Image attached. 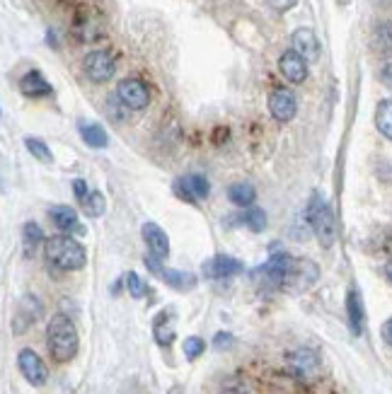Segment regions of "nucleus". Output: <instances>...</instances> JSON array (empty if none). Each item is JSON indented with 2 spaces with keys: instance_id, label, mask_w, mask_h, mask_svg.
Segmentation results:
<instances>
[{
  "instance_id": "bb28decb",
  "label": "nucleus",
  "mask_w": 392,
  "mask_h": 394,
  "mask_svg": "<svg viewBox=\"0 0 392 394\" xmlns=\"http://www.w3.org/2000/svg\"><path fill=\"white\" fill-rule=\"evenodd\" d=\"M83 211H85V216H88V218H100V216H105V211H107L105 196H102L100 191H90V196L83 201Z\"/></svg>"
},
{
  "instance_id": "a211bd4d",
  "label": "nucleus",
  "mask_w": 392,
  "mask_h": 394,
  "mask_svg": "<svg viewBox=\"0 0 392 394\" xmlns=\"http://www.w3.org/2000/svg\"><path fill=\"white\" fill-rule=\"evenodd\" d=\"M49 218L54 220V225L61 230V233H80V220L78 213L73 211L71 206H51Z\"/></svg>"
},
{
  "instance_id": "ea45409f",
  "label": "nucleus",
  "mask_w": 392,
  "mask_h": 394,
  "mask_svg": "<svg viewBox=\"0 0 392 394\" xmlns=\"http://www.w3.org/2000/svg\"><path fill=\"white\" fill-rule=\"evenodd\" d=\"M167 394H182V387H180V385L170 387V392H167Z\"/></svg>"
},
{
  "instance_id": "dca6fc26",
  "label": "nucleus",
  "mask_w": 392,
  "mask_h": 394,
  "mask_svg": "<svg viewBox=\"0 0 392 394\" xmlns=\"http://www.w3.org/2000/svg\"><path fill=\"white\" fill-rule=\"evenodd\" d=\"M39 315H42V305H39V300L34 298V295H27V298H22V303H20V307H17V312L13 317V329L17 334H22L30 324L39 320Z\"/></svg>"
},
{
  "instance_id": "4468645a",
  "label": "nucleus",
  "mask_w": 392,
  "mask_h": 394,
  "mask_svg": "<svg viewBox=\"0 0 392 394\" xmlns=\"http://www.w3.org/2000/svg\"><path fill=\"white\" fill-rule=\"evenodd\" d=\"M279 71L288 80V83L301 85V83H305V78H308V61H305L301 54H296V51L291 49V51H286V54L279 59Z\"/></svg>"
},
{
  "instance_id": "f8f14e48",
  "label": "nucleus",
  "mask_w": 392,
  "mask_h": 394,
  "mask_svg": "<svg viewBox=\"0 0 392 394\" xmlns=\"http://www.w3.org/2000/svg\"><path fill=\"white\" fill-rule=\"evenodd\" d=\"M296 112H298V100L291 90L279 88L269 95V114H272L279 124H288V121H293Z\"/></svg>"
},
{
  "instance_id": "7c9ffc66",
  "label": "nucleus",
  "mask_w": 392,
  "mask_h": 394,
  "mask_svg": "<svg viewBox=\"0 0 392 394\" xmlns=\"http://www.w3.org/2000/svg\"><path fill=\"white\" fill-rule=\"evenodd\" d=\"M22 240H25L27 247H37L39 242H44V230L39 228L37 223H25V228H22Z\"/></svg>"
},
{
  "instance_id": "2f4dec72",
  "label": "nucleus",
  "mask_w": 392,
  "mask_h": 394,
  "mask_svg": "<svg viewBox=\"0 0 392 394\" xmlns=\"http://www.w3.org/2000/svg\"><path fill=\"white\" fill-rule=\"evenodd\" d=\"M126 114H129V109H126L124 104L119 102V97H117V100L107 102V117H112L114 121H119V124H121V121L126 119Z\"/></svg>"
},
{
  "instance_id": "9b49d317",
  "label": "nucleus",
  "mask_w": 392,
  "mask_h": 394,
  "mask_svg": "<svg viewBox=\"0 0 392 394\" xmlns=\"http://www.w3.org/2000/svg\"><path fill=\"white\" fill-rule=\"evenodd\" d=\"M242 262H238L235 257H228V254H216V257L206 259L204 266H201V274L211 281H221V278H233L242 274Z\"/></svg>"
},
{
  "instance_id": "39448f33",
  "label": "nucleus",
  "mask_w": 392,
  "mask_h": 394,
  "mask_svg": "<svg viewBox=\"0 0 392 394\" xmlns=\"http://www.w3.org/2000/svg\"><path fill=\"white\" fill-rule=\"evenodd\" d=\"M83 71L92 80V83L102 85L107 80H112L114 71H117V63L109 51H90L83 59Z\"/></svg>"
},
{
  "instance_id": "2eb2a0df",
  "label": "nucleus",
  "mask_w": 392,
  "mask_h": 394,
  "mask_svg": "<svg viewBox=\"0 0 392 394\" xmlns=\"http://www.w3.org/2000/svg\"><path fill=\"white\" fill-rule=\"evenodd\" d=\"M291 46L296 54H301L305 61H317L320 59V42H317V34L310 27H298L291 37Z\"/></svg>"
},
{
  "instance_id": "b1692460",
  "label": "nucleus",
  "mask_w": 392,
  "mask_h": 394,
  "mask_svg": "<svg viewBox=\"0 0 392 394\" xmlns=\"http://www.w3.org/2000/svg\"><path fill=\"white\" fill-rule=\"evenodd\" d=\"M376 129L383 138L392 141V100H380L376 107Z\"/></svg>"
},
{
  "instance_id": "a878e982",
  "label": "nucleus",
  "mask_w": 392,
  "mask_h": 394,
  "mask_svg": "<svg viewBox=\"0 0 392 394\" xmlns=\"http://www.w3.org/2000/svg\"><path fill=\"white\" fill-rule=\"evenodd\" d=\"M240 220L252 230V233H262V230L267 228V213H264L262 208H257V206L245 208V211H242V216H240Z\"/></svg>"
},
{
  "instance_id": "4be33fe9",
  "label": "nucleus",
  "mask_w": 392,
  "mask_h": 394,
  "mask_svg": "<svg viewBox=\"0 0 392 394\" xmlns=\"http://www.w3.org/2000/svg\"><path fill=\"white\" fill-rule=\"evenodd\" d=\"M228 199H230V204L240 206L242 211H245V208L255 206V201H257V189L252 187L250 182H235L233 187L228 189Z\"/></svg>"
},
{
  "instance_id": "7ed1b4c3",
  "label": "nucleus",
  "mask_w": 392,
  "mask_h": 394,
  "mask_svg": "<svg viewBox=\"0 0 392 394\" xmlns=\"http://www.w3.org/2000/svg\"><path fill=\"white\" fill-rule=\"evenodd\" d=\"M305 218H308L310 230L315 233V237L320 240L322 247H332L334 240H337V220H334L332 206L327 204L322 196H313L308 204V211H305Z\"/></svg>"
},
{
  "instance_id": "6e6552de",
  "label": "nucleus",
  "mask_w": 392,
  "mask_h": 394,
  "mask_svg": "<svg viewBox=\"0 0 392 394\" xmlns=\"http://www.w3.org/2000/svg\"><path fill=\"white\" fill-rule=\"evenodd\" d=\"M320 353L313 349H296L288 353V370L301 380L315 378L320 373Z\"/></svg>"
},
{
  "instance_id": "c9c22d12",
  "label": "nucleus",
  "mask_w": 392,
  "mask_h": 394,
  "mask_svg": "<svg viewBox=\"0 0 392 394\" xmlns=\"http://www.w3.org/2000/svg\"><path fill=\"white\" fill-rule=\"evenodd\" d=\"M233 334H216V339H213V346H216V349H230V346H233Z\"/></svg>"
},
{
  "instance_id": "58836bf2",
  "label": "nucleus",
  "mask_w": 392,
  "mask_h": 394,
  "mask_svg": "<svg viewBox=\"0 0 392 394\" xmlns=\"http://www.w3.org/2000/svg\"><path fill=\"white\" fill-rule=\"evenodd\" d=\"M385 278H388V281L392 283V259L388 264H385Z\"/></svg>"
},
{
  "instance_id": "6ab92c4d",
  "label": "nucleus",
  "mask_w": 392,
  "mask_h": 394,
  "mask_svg": "<svg viewBox=\"0 0 392 394\" xmlns=\"http://www.w3.org/2000/svg\"><path fill=\"white\" fill-rule=\"evenodd\" d=\"M153 336L160 346H170L172 339H175V315L172 312L163 310L158 317L153 320Z\"/></svg>"
},
{
  "instance_id": "ddd939ff",
  "label": "nucleus",
  "mask_w": 392,
  "mask_h": 394,
  "mask_svg": "<svg viewBox=\"0 0 392 394\" xmlns=\"http://www.w3.org/2000/svg\"><path fill=\"white\" fill-rule=\"evenodd\" d=\"M141 235H143V242L148 245V252H151V257L160 259V262H163V259H167V254H170V237L165 235V230L160 228L158 223H153V220L143 223Z\"/></svg>"
},
{
  "instance_id": "f257e3e1",
  "label": "nucleus",
  "mask_w": 392,
  "mask_h": 394,
  "mask_svg": "<svg viewBox=\"0 0 392 394\" xmlns=\"http://www.w3.org/2000/svg\"><path fill=\"white\" fill-rule=\"evenodd\" d=\"M46 346L56 363H68L78 356L80 336L76 324L68 320L66 315H54L46 327Z\"/></svg>"
},
{
  "instance_id": "20e7f679",
  "label": "nucleus",
  "mask_w": 392,
  "mask_h": 394,
  "mask_svg": "<svg viewBox=\"0 0 392 394\" xmlns=\"http://www.w3.org/2000/svg\"><path fill=\"white\" fill-rule=\"evenodd\" d=\"M117 97L126 109H134V112H141V109H146L151 104V90L138 78L121 80L117 88Z\"/></svg>"
},
{
  "instance_id": "393cba45",
  "label": "nucleus",
  "mask_w": 392,
  "mask_h": 394,
  "mask_svg": "<svg viewBox=\"0 0 392 394\" xmlns=\"http://www.w3.org/2000/svg\"><path fill=\"white\" fill-rule=\"evenodd\" d=\"M373 49L380 56L392 54V22H380L376 27V32H373Z\"/></svg>"
},
{
  "instance_id": "cd10ccee",
  "label": "nucleus",
  "mask_w": 392,
  "mask_h": 394,
  "mask_svg": "<svg viewBox=\"0 0 392 394\" xmlns=\"http://www.w3.org/2000/svg\"><path fill=\"white\" fill-rule=\"evenodd\" d=\"M25 146H27V150H30L32 158H37L39 162H46V165H51V162H54V155H51L49 146H46L42 138L27 136V138H25Z\"/></svg>"
},
{
  "instance_id": "f03ea898",
  "label": "nucleus",
  "mask_w": 392,
  "mask_h": 394,
  "mask_svg": "<svg viewBox=\"0 0 392 394\" xmlns=\"http://www.w3.org/2000/svg\"><path fill=\"white\" fill-rule=\"evenodd\" d=\"M46 259L61 271H80L88 264V254L85 247L71 235H56L46 240Z\"/></svg>"
},
{
  "instance_id": "9d476101",
  "label": "nucleus",
  "mask_w": 392,
  "mask_h": 394,
  "mask_svg": "<svg viewBox=\"0 0 392 394\" xmlns=\"http://www.w3.org/2000/svg\"><path fill=\"white\" fill-rule=\"evenodd\" d=\"M317 278H320V269H317L315 262H310V259H296L284 286L291 288V291H308V288H313L317 283Z\"/></svg>"
},
{
  "instance_id": "72a5a7b5",
  "label": "nucleus",
  "mask_w": 392,
  "mask_h": 394,
  "mask_svg": "<svg viewBox=\"0 0 392 394\" xmlns=\"http://www.w3.org/2000/svg\"><path fill=\"white\" fill-rule=\"evenodd\" d=\"M73 191H76V196L80 201H85L90 196V187L85 179H73Z\"/></svg>"
},
{
  "instance_id": "4c0bfd02",
  "label": "nucleus",
  "mask_w": 392,
  "mask_h": 394,
  "mask_svg": "<svg viewBox=\"0 0 392 394\" xmlns=\"http://www.w3.org/2000/svg\"><path fill=\"white\" fill-rule=\"evenodd\" d=\"M380 80H383V83L392 90V63L383 66V71H380Z\"/></svg>"
},
{
  "instance_id": "f704fd0d",
  "label": "nucleus",
  "mask_w": 392,
  "mask_h": 394,
  "mask_svg": "<svg viewBox=\"0 0 392 394\" xmlns=\"http://www.w3.org/2000/svg\"><path fill=\"white\" fill-rule=\"evenodd\" d=\"M267 3H269V8L276 10V13H286V10L296 8L298 0H267Z\"/></svg>"
},
{
  "instance_id": "aec40b11",
  "label": "nucleus",
  "mask_w": 392,
  "mask_h": 394,
  "mask_svg": "<svg viewBox=\"0 0 392 394\" xmlns=\"http://www.w3.org/2000/svg\"><path fill=\"white\" fill-rule=\"evenodd\" d=\"M347 317H349L351 334L359 336L363 332V303L356 288H349V293H347Z\"/></svg>"
},
{
  "instance_id": "412c9836",
  "label": "nucleus",
  "mask_w": 392,
  "mask_h": 394,
  "mask_svg": "<svg viewBox=\"0 0 392 394\" xmlns=\"http://www.w3.org/2000/svg\"><path fill=\"white\" fill-rule=\"evenodd\" d=\"M78 129H80V138L85 141V146H90L95 150H102V148L109 146V136H107V131L102 129L100 124H88V121H80Z\"/></svg>"
},
{
  "instance_id": "423d86ee",
  "label": "nucleus",
  "mask_w": 392,
  "mask_h": 394,
  "mask_svg": "<svg viewBox=\"0 0 392 394\" xmlns=\"http://www.w3.org/2000/svg\"><path fill=\"white\" fill-rule=\"evenodd\" d=\"M293 262H296V259L288 252H274L272 257L267 259V264L257 269V276H262L264 283H269V286H284L288 274H291V269H293Z\"/></svg>"
},
{
  "instance_id": "473e14b6",
  "label": "nucleus",
  "mask_w": 392,
  "mask_h": 394,
  "mask_svg": "<svg viewBox=\"0 0 392 394\" xmlns=\"http://www.w3.org/2000/svg\"><path fill=\"white\" fill-rule=\"evenodd\" d=\"M221 394H247V390L238 378H228V380H223Z\"/></svg>"
},
{
  "instance_id": "c756f323",
  "label": "nucleus",
  "mask_w": 392,
  "mask_h": 394,
  "mask_svg": "<svg viewBox=\"0 0 392 394\" xmlns=\"http://www.w3.org/2000/svg\"><path fill=\"white\" fill-rule=\"evenodd\" d=\"M126 291H129V295L131 298H136V300H141L143 295H146V283H143V278L138 276V274H134V271H129V274H126Z\"/></svg>"
},
{
  "instance_id": "1a4fd4ad",
  "label": "nucleus",
  "mask_w": 392,
  "mask_h": 394,
  "mask_svg": "<svg viewBox=\"0 0 392 394\" xmlns=\"http://www.w3.org/2000/svg\"><path fill=\"white\" fill-rule=\"evenodd\" d=\"M175 194L180 196L182 201H189V204H199L201 199H209L211 194V184L209 179H206L204 175H196V172H192V175L182 177L175 182Z\"/></svg>"
},
{
  "instance_id": "c85d7f7f",
  "label": "nucleus",
  "mask_w": 392,
  "mask_h": 394,
  "mask_svg": "<svg viewBox=\"0 0 392 394\" xmlns=\"http://www.w3.org/2000/svg\"><path fill=\"white\" fill-rule=\"evenodd\" d=\"M182 351H184V356H187V361H196V358L206 351V341L201 339V336H189V339L184 341Z\"/></svg>"
},
{
  "instance_id": "0eeeda50",
  "label": "nucleus",
  "mask_w": 392,
  "mask_h": 394,
  "mask_svg": "<svg viewBox=\"0 0 392 394\" xmlns=\"http://www.w3.org/2000/svg\"><path fill=\"white\" fill-rule=\"evenodd\" d=\"M17 368H20L22 378L30 382L32 387H44L46 380H49L46 363L39 358V353H34L32 349H22L17 353Z\"/></svg>"
},
{
  "instance_id": "5701e85b",
  "label": "nucleus",
  "mask_w": 392,
  "mask_h": 394,
  "mask_svg": "<svg viewBox=\"0 0 392 394\" xmlns=\"http://www.w3.org/2000/svg\"><path fill=\"white\" fill-rule=\"evenodd\" d=\"M160 278L167 283L170 288H175V291L180 293H187V291H194L196 288V276L189 274V271H175V269H163V274Z\"/></svg>"
},
{
  "instance_id": "e433bc0d",
  "label": "nucleus",
  "mask_w": 392,
  "mask_h": 394,
  "mask_svg": "<svg viewBox=\"0 0 392 394\" xmlns=\"http://www.w3.org/2000/svg\"><path fill=\"white\" fill-rule=\"evenodd\" d=\"M380 336H383V341L392 349V317L390 320H385V324L380 327Z\"/></svg>"
},
{
  "instance_id": "f3484780",
  "label": "nucleus",
  "mask_w": 392,
  "mask_h": 394,
  "mask_svg": "<svg viewBox=\"0 0 392 394\" xmlns=\"http://www.w3.org/2000/svg\"><path fill=\"white\" fill-rule=\"evenodd\" d=\"M20 90L27 97H49L54 88L49 85V80L44 78L39 71H30L20 78Z\"/></svg>"
}]
</instances>
